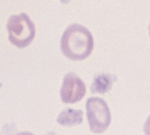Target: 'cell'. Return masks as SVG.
I'll return each mask as SVG.
<instances>
[{
    "label": "cell",
    "instance_id": "1",
    "mask_svg": "<svg viewBox=\"0 0 150 135\" xmlns=\"http://www.w3.org/2000/svg\"><path fill=\"white\" fill-rule=\"evenodd\" d=\"M94 41L91 32L84 26L74 23L68 26L61 39V50L67 58L82 61L92 53Z\"/></svg>",
    "mask_w": 150,
    "mask_h": 135
},
{
    "label": "cell",
    "instance_id": "2",
    "mask_svg": "<svg viewBox=\"0 0 150 135\" xmlns=\"http://www.w3.org/2000/svg\"><path fill=\"white\" fill-rule=\"evenodd\" d=\"M6 28L10 42L19 48L27 47L35 37V25L25 13L11 16L6 24Z\"/></svg>",
    "mask_w": 150,
    "mask_h": 135
},
{
    "label": "cell",
    "instance_id": "3",
    "mask_svg": "<svg viewBox=\"0 0 150 135\" xmlns=\"http://www.w3.org/2000/svg\"><path fill=\"white\" fill-rule=\"evenodd\" d=\"M86 108L90 130L96 134L104 133L112 120L110 109L105 100L99 97H90L86 102Z\"/></svg>",
    "mask_w": 150,
    "mask_h": 135
},
{
    "label": "cell",
    "instance_id": "4",
    "mask_svg": "<svg viewBox=\"0 0 150 135\" xmlns=\"http://www.w3.org/2000/svg\"><path fill=\"white\" fill-rule=\"evenodd\" d=\"M84 82L72 72L67 74L63 78L60 90L61 100L64 104H74L80 101L86 94Z\"/></svg>",
    "mask_w": 150,
    "mask_h": 135
},
{
    "label": "cell",
    "instance_id": "5",
    "mask_svg": "<svg viewBox=\"0 0 150 135\" xmlns=\"http://www.w3.org/2000/svg\"><path fill=\"white\" fill-rule=\"evenodd\" d=\"M117 81V77L115 75L108 74H99L94 78L90 91L93 94H104L112 89L113 84Z\"/></svg>",
    "mask_w": 150,
    "mask_h": 135
},
{
    "label": "cell",
    "instance_id": "6",
    "mask_svg": "<svg viewBox=\"0 0 150 135\" xmlns=\"http://www.w3.org/2000/svg\"><path fill=\"white\" fill-rule=\"evenodd\" d=\"M83 121V111L71 108L64 109L57 118L58 124L63 126H74L79 125Z\"/></svg>",
    "mask_w": 150,
    "mask_h": 135
},
{
    "label": "cell",
    "instance_id": "7",
    "mask_svg": "<svg viewBox=\"0 0 150 135\" xmlns=\"http://www.w3.org/2000/svg\"><path fill=\"white\" fill-rule=\"evenodd\" d=\"M144 131L146 135H150V116L148 118L144 124Z\"/></svg>",
    "mask_w": 150,
    "mask_h": 135
},
{
    "label": "cell",
    "instance_id": "8",
    "mask_svg": "<svg viewBox=\"0 0 150 135\" xmlns=\"http://www.w3.org/2000/svg\"><path fill=\"white\" fill-rule=\"evenodd\" d=\"M16 135H34V134H32V133H30V132H21V133H18Z\"/></svg>",
    "mask_w": 150,
    "mask_h": 135
},
{
    "label": "cell",
    "instance_id": "9",
    "mask_svg": "<svg viewBox=\"0 0 150 135\" xmlns=\"http://www.w3.org/2000/svg\"><path fill=\"white\" fill-rule=\"evenodd\" d=\"M149 36H150V25H149Z\"/></svg>",
    "mask_w": 150,
    "mask_h": 135
}]
</instances>
